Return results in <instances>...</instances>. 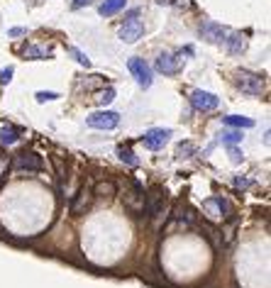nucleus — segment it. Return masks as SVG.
I'll use <instances>...</instances> for the list:
<instances>
[{"instance_id":"f257e3e1","label":"nucleus","mask_w":271,"mask_h":288,"mask_svg":"<svg viewBox=\"0 0 271 288\" xmlns=\"http://www.w3.org/2000/svg\"><path fill=\"white\" fill-rule=\"evenodd\" d=\"M237 88H239L242 93H249V95H261L264 88H266V81H264V76H259V73L237 71Z\"/></svg>"},{"instance_id":"f03ea898","label":"nucleus","mask_w":271,"mask_h":288,"mask_svg":"<svg viewBox=\"0 0 271 288\" xmlns=\"http://www.w3.org/2000/svg\"><path fill=\"white\" fill-rule=\"evenodd\" d=\"M183 64H186V59H183V52L181 54H171V52H164V54H159V59H156V71L159 73H166V76H174V73H178L181 69H183Z\"/></svg>"},{"instance_id":"7ed1b4c3","label":"nucleus","mask_w":271,"mask_h":288,"mask_svg":"<svg viewBox=\"0 0 271 288\" xmlns=\"http://www.w3.org/2000/svg\"><path fill=\"white\" fill-rule=\"evenodd\" d=\"M86 125L93 129H115L120 125V115L113 110H98V112L86 117Z\"/></svg>"},{"instance_id":"20e7f679","label":"nucleus","mask_w":271,"mask_h":288,"mask_svg":"<svg viewBox=\"0 0 271 288\" xmlns=\"http://www.w3.org/2000/svg\"><path fill=\"white\" fill-rule=\"evenodd\" d=\"M13 169L15 171H42L44 169V162L35 152H20L13 159Z\"/></svg>"},{"instance_id":"39448f33","label":"nucleus","mask_w":271,"mask_h":288,"mask_svg":"<svg viewBox=\"0 0 271 288\" xmlns=\"http://www.w3.org/2000/svg\"><path fill=\"white\" fill-rule=\"evenodd\" d=\"M127 69H130V73L135 76V81L142 86V88H149L152 86V66L144 61V59H130L127 61Z\"/></svg>"},{"instance_id":"423d86ee","label":"nucleus","mask_w":271,"mask_h":288,"mask_svg":"<svg viewBox=\"0 0 271 288\" xmlns=\"http://www.w3.org/2000/svg\"><path fill=\"white\" fill-rule=\"evenodd\" d=\"M164 205H166V193H164L159 186H154V188L149 191V196L144 198V213H147L149 217H156V215L164 213Z\"/></svg>"},{"instance_id":"0eeeda50","label":"nucleus","mask_w":271,"mask_h":288,"mask_svg":"<svg viewBox=\"0 0 271 288\" xmlns=\"http://www.w3.org/2000/svg\"><path fill=\"white\" fill-rule=\"evenodd\" d=\"M191 105L198 110V112H210L220 105V98L215 93H208V90H193L191 93Z\"/></svg>"},{"instance_id":"6e6552de","label":"nucleus","mask_w":271,"mask_h":288,"mask_svg":"<svg viewBox=\"0 0 271 288\" xmlns=\"http://www.w3.org/2000/svg\"><path fill=\"white\" fill-rule=\"evenodd\" d=\"M142 35H144V22L137 20V18L125 20L122 27H120V39H122L125 44H135L137 39H142Z\"/></svg>"},{"instance_id":"1a4fd4ad","label":"nucleus","mask_w":271,"mask_h":288,"mask_svg":"<svg viewBox=\"0 0 271 288\" xmlns=\"http://www.w3.org/2000/svg\"><path fill=\"white\" fill-rule=\"evenodd\" d=\"M171 134H174L171 129L156 127V129H149V132L142 137V142H144V147H147V149H152V152H159V149H164V144L169 142V137H171Z\"/></svg>"},{"instance_id":"9d476101","label":"nucleus","mask_w":271,"mask_h":288,"mask_svg":"<svg viewBox=\"0 0 271 288\" xmlns=\"http://www.w3.org/2000/svg\"><path fill=\"white\" fill-rule=\"evenodd\" d=\"M198 32H200V37H203L205 42H210V44H222L225 37H227V30H225L222 25H217V22H203V25L198 27Z\"/></svg>"},{"instance_id":"9b49d317","label":"nucleus","mask_w":271,"mask_h":288,"mask_svg":"<svg viewBox=\"0 0 271 288\" xmlns=\"http://www.w3.org/2000/svg\"><path fill=\"white\" fill-rule=\"evenodd\" d=\"M222 44L227 47V52H230V54H242V52L247 49V39H244L242 35H227Z\"/></svg>"},{"instance_id":"f8f14e48","label":"nucleus","mask_w":271,"mask_h":288,"mask_svg":"<svg viewBox=\"0 0 271 288\" xmlns=\"http://www.w3.org/2000/svg\"><path fill=\"white\" fill-rule=\"evenodd\" d=\"M88 203H91V193H88L86 188H81V191L76 193V198H74V203H71V213H74V215H78V213H83V210L88 208Z\"/></svg>"},{"instance_id":"ddd939ff","label":"nucleus","mask_w":271,"mask_h":288,"mask_svg":"<svg viewBox=\"0 0 271 288\" xmlns=\"http://www.w3.org/2000/svg\"><path fill=\"white\" fill-rule=\"evenodd\" d=\"M127 5V0H105V3L98 8V13L103 15V18H110V15H115V13H120L122 8Z\"/></svg>"},{"instance_id":"4468645a","label":"nucleus","mask_w":271,"mask_h":288,"mask_svg":"<svg viewBox=\"0 0 271 288\" xmlns=\"http://www.w3.org/2000/svg\"><path fill=\"white\" fill-rule=\"evenodd\" d=\"M225 125L234 127V129H249V127H254V120L252 117H242V115H227Z\"/></svg>"},{"instance_id":"2eb2a0df","label":"nucleus","mask_w":271,"mask_h":288,"mask_svg":"<svg viewBox=\"0 0 271 288\" xmlns=\"http://www.w3.org/2000/svg\"><path fill=\"white\" fill-rule=\"evenodd\" d=\"M18 139H20V132L15 127H3V129H0V144H5V147H8V144H15Z\"/></svg>"},{"instance_id":"dca6fc26","label":"nucleus","mask_w":271,"mask_h":288,"mask_svg":"<svg viewBox=\"0 0 271 288\" xmlns=\"http://www.w3.org/2000/svg\"><path fill=\"white\" fill-rule=\"evenodd\" d=\"M25 56H27V59H49V56H52V49H44V47H27V49H25Z\"/></svg>"},{"instance_id":"f3484780","label":"nucleus","mask_w":271,"mask_h":288,"mask_svg":"<svg viewBox=\"0 0 271 288\" xmlns=\"http://www.w3.org/2000/svg\"><path fill=\"white\" fill-rule=\"evenodd\" d=\"M115 191H117V188H115L113 181H100V183H96V188H93V193H96V196H103V198H105V196H115Z\"/></svg>"},{"instance_id":"a211bd4d","label":"nucleus","mask_w":271,"mask_h":288,"mask_svg":"<svg viewBox=\"0 0 271 288\" xmlns=\"http://www.w3.org/2000/svg\"><path fill=\"white\" fill-rule=\"evenodd\" d=\"M117 154H120V159L125 162V164H130V166H137L139 162H137V157L132 154V149H125V147H120L117 149Z\"/></svg>"},{"instance_id":"6ab92c4d","label":"nucleus","mask_w":271,"mask_h":288,"mask_svg":"<svg viewBox=\"0 0 271 288\" xmlns=\"http://www.w3.org/2000/svg\"><path fill=\"white\" fill-rule=\"evenodd\" d=\"M69 52H71V56H74V59L81 64V66H86V69L91 66V59H88V56H86L81 49H76V47H69Z\"/></svg>"},{"instance_id":"aec40b11","label":"nucleus","mask_w":271,"mask_h":288,"mask_svg":"<svg viewBox=\"0 0 271 288\" xmlns=\"http://www.w3.org/2000/svg\"><path fill=\"white\" fill-rule=\"evenodd\" d=\"M222 142H225V144H237V142H242V132L227 129V132H222Z\"/></svg>"},{"instance_id":"412c9836","label":"nucleus","mask_w":271,"mask_h":288,"mask_svg":"<svg viewBox=\"0 0 271 288\" xmlns=\"http://www.w3.org/2000/svg\"><path fill=\"white\" fill-rule=\"evenodd\" d=\"M115 100V88H105L103 93H98V103L100 105H110Z\"/></svg>"},{"instance_id":"4be33fe9","label":"nucleus","mask_w":271,"mask_h":288,"mask_svg":"<svg viewBox=\"0 0 271 288\" xmlns=\"http://www.w3.org/2000/svg\"><path fill=\"white\" fill-rule=\"evenodd\" d=\"M193 152H195V147H193L191 142H186V144H181V147H178V157H181V159H188Z\"/></svg>"},{"instance_id":"5701e85b","label":"nucleus","mask_w":271,"mask_h":288,"mask_svg":"<svg viewBox=\"0 0 271 288\" xmlns=\"http://www.w3.org/2000/svg\"><path fill=\"white\" fill-rule=\"evenodd\" d=\"M13 73H15V69H13V66L3 69V71H0V83H10V81H13Z\"/></svg>"},{"instance_id":"b1692460","label":"nucleus","mask_w":271,"mask_h":288,"mask_svg":"<svg viewBox=\"0 0 271 288\" xmlns=\"http://www.w3.org/2000/svg\"><path fill=\"white\" fill-rule=\"evenodd\" d=\"M57 98H59V95H57V93H52V90H39V93H37V100H39V103H47V100H57Z\"/></svg>"},{"instance_id":"393cba45","label":"nucleus","mask_w":271,"mask_h":288,"mask_svg":"<svg viewBox=\"0 0 271 288\" xmlns=\"http://www.w3.org/2000/svg\"><path fill=\"white\" fill-rule=\"evenodd\" d=\"M230 159H232L234 164H239V162H242V152H239L237 147H232V144H230Z\"/></svg>"},{"instance_id":"a878e982","label":"nucleus","mask_w":271,"mask_h":288,"mask_svg":"<svg viewBox=\"0 0 271 288\" xmlns=\"http://www.w3.org/2000/svg\"><path fill=\"white\" fill-rule=\"evenodd\" d=\"M234 186H237V188H249V186H252V181H249V179L237 176V179H234Z\"/></svg>"},{"instance_id":"bb28decb","label":"nucleus","mask_w":271,"mask_h":288,"mask_svg":"<svg viewBox=\"0 0 271 288\" xmlns=\"http://www.w3.org/2000/svg\"><path fill=\"white\" fill-rule=\"evenodd\" d=\"M22 35H27V30H22V27H13L10 30V37H22Z\"/></svg>"},{"instance_id":"cd10ccee","label":"nucleus","mask_w":271,"mask_h":288,"mask_svg":"<svg viewBox=\"0 0 271 288\" xmlns=\"http://www.w3.org/2000/svg\"><path fill=\"white\" fill-rule=\"evenodd\" d=\"M91 3H93V0H74V8H86Z\"/></svg>"}]
</instances>
